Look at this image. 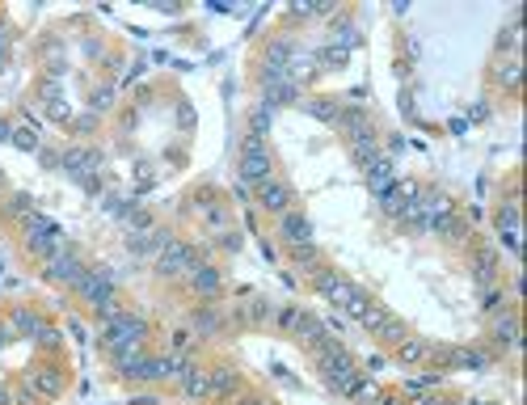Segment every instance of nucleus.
<instances>
[{
    "label": "nucleus",
    "mask_w": 527,
    "mask_h": 405,
    "mask_svg": "<svg viewBox=\"0 0 527 405\" xmlns=\"http://www.w3.org/2000/svg\"><path fill=\"white\" fill-rule=\"evenodd\" d=\"M321 372H325V380H329L338 393H346V397H355V393L363 389V376H359V368H355V359H350L338 342L321 351Z\"/></svg>",
    "instance_id": "f257e3e1"
},
{
    "label": "nucleus",
    "mask_w": 527,
    "mask_h": 405,
    "mask_svg": "<svg viewBox=\"0 0 527 405\" xmlns=\"http://www.w3.org/2000/svg\"><path fill=\"white\" fill-rule=\"evenodd\" d=\"M317 292L329 300V304H338V309H346V313H363V304H367V296L355 287V283H346L342 275H334V270H321L317 275Z\"/></svg>",
    "instance_id": "f03ea898"
},
{
    "label": "nucleus",
    "mask_w": 527,
    "mask_h": 405,
    "mask_svg": "<svg viewBox=\"0 0 527 405\" xmlns=\"http://www.w3.org/2000/svg\"><path fill=\"white\" fill-rule=\"evenodd\" d=\"M25 245L34 249V254H55L59 249V228L46 220V216H38V211H30L25 216Z\"/></svg>",
    "instance_id": "7ed1b4c3"
},
{
    "label": "nucleus",
    "mask_w": 527,
    "mask_h": 405,
    "mask_svg": "<svg viewBox=\"0 0 527 405\" xmlns=\"http://www.w3.org/2000/svg\"><path fill=\"white\" fill-rule=\"evenodd\" d=\"M139 338H144V321H139V317L118 313V317L106 321V342H110V351H131V347H139Z\"/></svg>",
    "instance_id": "20e7f679"
},
{
    "label": "nucleus",
    "mask_w": 527,
    "mask_h": 405,
    "mask_svg": "<svg viewBox=\"0 0 527 405\" xmlns=\"http://www.w3.org/2000/svg\"><path fill=\"white\" fill-rule=\"evenodd\" d=\"M241 173H245V182H266V177H270V156H266V148H262V139H258V135H249V139H245V152H241Z\"/></svg>",
    "instance_id": "39448f33"
},
{
    "label": "nucleus",
    "mask_w": 527,
    "mask_h": 405,
    "mask_svg": "<svg viewBox=\"0 0 527 405\" xmlns=\"http://www.w3.org/2000/svg\"><path fill=\"white\" fill-rule=\"evenodd\" d=\"M165 275H194V254L182 245V241H169L160 249V262H156Z\"/></svg>",
    "instance_id": "423d86ee"
},
{
    "label": "nucleus",
    "mask_w": 527,
    "mask_h": 405,
    "mask_svg": "<svg viewBox=\"0 0 527 405\" xmlns=\"http://www.w3.org/2000/svg\"><path fill=\"white\" fill-rule=\"evenodd\" d=\"M46 275L51 279H63V283H80V262H76V254H68V249H55V254H46Z\"/></svg>",
    "instance_id": "0eeeda50"
},
{
    "label": "nucleus",
    "mask_w": 527,
    "mask_h": 405,
    "mask_svg": "<svg viewBox=\"0 0 527 405\" xmlns=\"http://www.w3.org/2000/svg\"><path fill=\"white\" fill-rule=\"evenodd\" d=\"M63 165H68V173L76 177V182H84V186H93V177H97V152H68L63 156Z\"/></svg>",
    "instance_id": "6e6552de"
},
{
    "label": "nucleus",
    "mask_w": 527,
    "mask_h": 405,
    "mask_svg": "<svg viewBox=\"0 0 527 405\" xmlns=\"http://www.w3.org/2000/svg\"><path fill=\"white\" fill-rule=\"evenodd\" d=\"M283 237H287L291 249L296 245H312V224L304 216H296V211H283Z\"/></svg>",
    "instance_id": "1a4fd4ad"
},
{
    "label": "nucleus",
    "mask_w": 527,
    "mask_h": 405,
    "mask_svg": "<svg viewBox=\"0 0 527 405\" xmlns=\"http://www.w3.org/2000/svg\"><path fill=\"white\" fill-rule=\"evenodd\" d=\"M59 389H63V380H59L55 368H34V372H30V393H38V397H55Z\"/></svg>",
    "instance_id": "9d476101"
},
{
    "label": "nucleus",
    "mask_w": 527,
    "mask_h": 405,
    "mask_svg": "<svg viewBox=\"0 0 527 405\" xmlns=\"http://www.w3.org/2000/svg\"><path fill=\"white\" fill-rule=\"evenodd\" d=\"M258 194H262V203L270 207V211H287V186L283 182H274V177H266V182H258Z\"/></svg>",
    "instance_id": "9b49d317"
},
{
    "label": "nucleus",
    "mask_w": 527,
    "mask_h": 405,
    "mask_svg": "<svg viewBox=\"0 0 527 405\" xmlns=\"http://www.w3.org/2000/svg\"><path fill=\"white\" fill-rule=\"evenodd\" d=\"M367 182H372V190H376V194H384V190L393 186V165H388L384 156L367 161Z\"/></svg>",
    "instance_id": "f8f14e48"
},
{
    "label": "nucleus",
    "mask_w": 527,
    "mask_h": 405,
    "mask_svg": "<svg viewBox=\"0 0 527 405\" xmlns=\"http://www.w3.org/2000/svg\"><path fill=\"white\" fill-rule=\"evenodd\" d=\"M13 330H21V334H30V338L38 342V334H42L46 325H42V321H38L34 313H13Z\"/></svg>",
    "instance_id": "ddd939ff"
},
{
    "label": "nucleus",
    "mask_w": 527,
    "mask_h": 405,
    "mask_svg": "<svg viewBox=\"0 0 527 405\" xmlns=\"http://www.w3.org/2000/svg\"><path fill=\"white\" fill-rule=\"evenodd\" d=\"M194 287H198V292H215V287H220V270H211V266H194Z\"/></svg>",
    "instance_id": "4468645a"
},
{
    "label": "nucleus",
    "mask_w": 527,
    "mask_h": 405,
    "mask_svg": "<svg viewBox=\"0 0 527 405\" xmlns=\"http://www.w3.org/2000/svg\"><path fill=\"white\" fill-rule=\"evenodd\" d=\"M236 389V376L232 372H211L207 376V393H232Z\"/></svg>",
    "instance_id": "2eb2a0df"
},
{
    "label": "nucleus",
    "mask_w": 527,
    "mask_h": 405,
    "mask_svg": "<svg viewBox=\"0 0 527 405\" xmlns=\"http://www.w3.org/2000/svg\"><path fill=\"white\" fill-rule=\"evenodd\" d=\"M426 355V342H418V338H401V359H422Z\"/></svg>",
    "instance_id": "dca6fc26"
},
{
    "label": "nucleus",
    "mask_w": 527,
    "mask_h": 405,
    "mask_svg": "<svg viewBox=\"0 0 527 405\" xmlns=\"http://www.w3.org/2000/svg\"><path fill=\"white\" fill-rule=\"evenodd\" d=\"M308 110H312L317 118H325V123H338V110H334L329 101H308Z\"/></svg>",
    "instance_id": "f3484780"
},
{
    "label": "nucleus",
    "mask_w": 527,
    "mask_h": 405,
    "mask_svg": "<svg viewBox=\"0 0 527 405\" xmlns=\"http://www.w3.org/2000/svg\"><path fill=\"white\" fill-rule=\"evenodd\" d=\"M13 139H17L21 148H38V135H34V127H17V131H13Z\"/></svg>",
    "instance_id": "a211bd4d"
},
{
    "label": "nucleus",
    "mask_w": 527,
    "mask_h": 405,
    "mask_svg": "<svg viewBox=\"0 0 527 405\" xmlns=\"http://www.w3.org/2000/svg\"><path fill=\"white\" fill-rule=\"evenodd\" d=\"M8 216H30V199H25V194H17V199L8 203Z\"/></svg>",
    "instance_id": "6ab92c4d"
},
{
    "label": "nucleus",
    "mask_w": 527,
    "mask_h": 405,
    "mask_svg": "<svg viewBox=\"0 0 527 405\" xmlns=\"http://www.w3.org/2000/svg\"><path fill=\"white\" fill-rule=\"evenodd\" d=\"M296 262L312 266V262H317V249H312V245H296Z\"/></svg>",
    "instance_id": "aec40b11"
},
{
    "label": "nucleus",
    "mask_w": 527,
    "mask_h": 405,
    "mask_svg": "<svg viewBox=\"0 0 527 405\" xmlns=\"http://www.w3.org/2000/svg\"><path fill=\"white\" fill-rule=\"evenodd\" d=\"M498 334H502V342H515V321L502 317V321H498Z\"/></svg>",
    "instance_id": "412c9836"
},
{
    "label": "nucleus",
    "mask_w": 527,
    "mask_h": 405,
    "mask_svg": "<svg viewBox=\"0 0 527 405\" xmlns=\"http://www.w3.org/2000/svg\"><path fill=\"white\" fill-rule=\"evenodd\" d=\"M321 59H325V63H342V59H346V51H342V46H329Z\"/></svg>",
    "instance_id": "4be33fe9"
},
{
    "label": "nucleus",
    "mask_w": 527,
    "mask_h": 405,
    "mask_svg": "<svg viewBox=\"0 0 527 405\" xmlns=\"http://www.w3.org/2000/svg\"><path fill=\"white\" fill-rule=\"evenodd\" d=\"M8 334H13V325H0V347L8 342Z\"/></svg>",
    "instance_id": "5701e85b"
},
{
    "label": "nucleus",
    "mask_w": 527,
    "mask_h": 405,
    "mask_svg": "<svg viewBox=\"0 0 527 405\" xmlns=\"http://www.w3.org/2000/svg\"><path fill=\"white\" fill-rule=\"evenodd\" d=\"M418 405H456V401H418Z\"/></svg>",
    "instance_id": "b1692460"
},
{
    "label": "nucleus",
    "mask_w": 527,
    "mask_h": 405,
    "mask_svg": "<svg viewBox=\"0 0 527 405\" xmlns=\"http://www.w3.org/2000/svg\"><path fill=\"white\" fill-rule=\"evenodd\" d=\"M0 135H8V127H4V123H0Z\"/></svg>",
    "instance_id": "393cba45"
},
{
    "label": "nucleus",
    "mask_w": 527,
    "mask_h": 405,
    "mask_svg": "<svg viewBox=\"0 0 527 405\" xmlns=\"http://www.w3.org/2000/svg\"><path fill=\"white\" fill-rule=\"evenodd\" d=\"M249 405H266V401H249Z\"/></svg>",
    "instance_id": "a878e982"
},
{
    "label": "nucleus",
    "mask_w": 527,
    "mask_h": 405,
    "mask_svg": "<svg viewBox=\"0 0 527 405\" xmlns=\"http://www.w3.org/2000/svg\"><path fill=\"white\" fill-rule=\"evenodd\" d=\"M473 405H490V401H473Z\"/></svg>",
    "instance_id": "bb28decb"
}]
</instances>
